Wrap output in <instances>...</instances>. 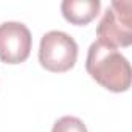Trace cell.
Instances as JSON below:
<instances>
[{"label": "cell", "mask_w": 132, "mask_h": 132, "mask_svg": "<svg viewBox=\"0 0 132 132\" xmlns=\"http://www.w3.org/2000/svg\"><path fill=\"white\" fill-rule=\"evenodd\" d=\"M132 2H112L96 27L98 42L110 48H124L132 44Z\"/></svg>", "instance_id": "7a4b0ae2"}, {"label": "cell", "mask_w": 132, "mask_h": 132, "mask_svg": "<svg viewBox=\"0 0 132 132\" xmlns=\"http://www.w3.org/2000/svg\"><path fill=\"white\" fill-rule=\"evenodd\" d=\"M78 59L76 40L64 31H48L42 36L39 45L40 65L54 73H64L75 67Z\"/></svg>", "instance_id": "3957f363"}, {"label": "cell", "mask_w": 132, "mask_h": 132, "mask_svg": "<svg viewBox=\"0 0 132 132\" xmlns=\"http://www.w3.org/2000/svg\"><path fill=\"white\" fill-rule=\"evenodd\" d=\"M87 73L104 89L120 93L130 87L132 72L129 61L115 48L95 40L90 44L86 59Z\"/></svg>", "instance_id": "6da1fadb"}, {"label": "cell", "mask_w": 132, "mask_h": 132, "mask_svg": "<svg viewBox=\"0 0 132 132\" xmlns=\"http://www.w3.org/2000/svg\"><path fill=\"white\" fill-rule=\"evenodd\" d=\"M100 0H64L61 3V13L64 19L79 27L92 22L100 14Z\"/></svg>", "instance_id": "5b68a950"}, {"label": "cell", "mask_w": 132, "mask_h": 132, "mask_svg": "<svg viewBox=\"0 0 132 132\" xmlns=\"http://www.w3.org/2000/svg\"><path fill=\"white\" fill-rule=\"evenodd\" d=\"M33 37L22 22L0 23V61L5 64L25 62L31 51Z\"/></svg>", "instance_id": "277c9868"}, {"label": "cell", "mask_w": 132, "mask_h": 132, "mask_svg": "<svg viewBox=\"0 0 132 132\" xmlns=\"http://www.w3.org/2000/svg\"><path fill=\"white\" fill-rule=\"evenodd\" d=\"M51 132H89V130H87L86 124L82 123V120H79L76 117L65 115L54 121Z\"/></svg>", "instance_id": "8992f818"}]
</instances>
